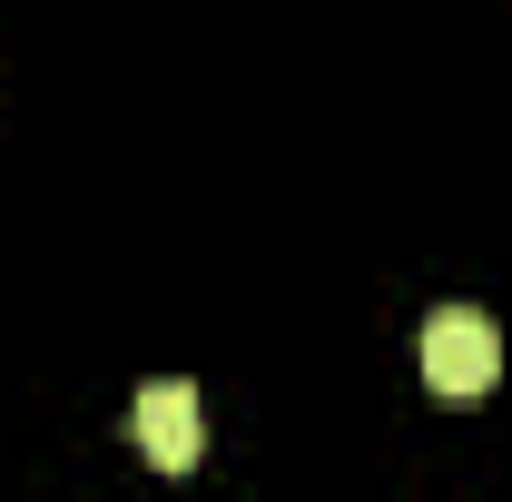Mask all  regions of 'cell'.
<instances>
[{"mask_svg":"<svg viewBox=\"0 0 512 502\" xmlns=\"http://www.w3.org/2000/svg\"><path fill=\"white\" fill-rule=\"evenodd\" d=\"M414 365H424V384H434L444 404H483V394L503 384V335H493L483 306H444V315H424Z\"/></svg>","mask_w":512,"mask_h":502,"instance_id":"obj_1","label":"cell"},{"mask_svg":"<svg viewBox=\"0 0 512 502\" xmlns=\"http://www.w3.org/2000/svg\"><path fill=\"white\" fill-rule=\"evenodd\" d=\"M128 424H138V453H148L158 473H197V453H207V414H197V384H188V375L138 384Z\"/></svg>","mask_w":512,"mask_h":502,"instance_id":"obj_2","label":"cell"}]
</instances>
